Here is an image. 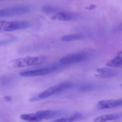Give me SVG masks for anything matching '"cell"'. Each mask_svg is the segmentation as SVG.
<instances>
[{"mask_svg":"<svg viewBox=\"0 0 122 122\" xmlns=\"http://www.w3.org/2000/svg\"><path fill=\"white\" fill-rule=\"evenodd\" d=\"M44 56L28 57L18 58L12 62V65L15 68H20L40 65L46 61Z\"/></svg>","mask_w":122,"mask_h":122,"instance_id":"6da1fadb","label":"cell"},{"mask_svg":"<svg viewBox=\"0 0 122 122\" xmlns=\"http://www.w3.org/2000/svg\"><path fill=\"white\" fill-rule=\"evenodd\" d=\"M30 25L29 22L25 20L0 21V31L12 32L28 28Z\"/></svg>","mask_w":122,"mask_h":122,"instance_id":"7a4b0ae2","label":"cell"},{"mask_svg":"<svg viewBox=\"0 0 122 122\" xmlns=\"http://www.w3.org/2000/svg\"><path fill=\"white\" fill-rule=\"evenodd\" d=\"M31 10L30 6L17 5L0 10V17H8L27 14Z\"/></svg>","mask_w":122,"mask_h":122,"instance_id":"3957f363","label":"cell"},{"mask_svg":"<svg viewBox=\"0 0 122 122\" xmlns=\"http://www.w3.org/2000/svg\"><path fill=\"white\" fill-rule=\"evenodd\" d=\"M59 68V66L55 64L47 67L22 72L20 73V75L21 76L24 77H33L46 75L55 72Z\"/></svg>","mask_w":122,"mask_h":122,"instance_id":"277c9868","label":"cell"},{"mask_svg":"<svg viewBox=\"0 0 122 122\" xmlns=\"http://www.w3.org/2000/svg\"><path fill=\"white\" fill-rule=\"evenodd\" d=\"M88 57V54L87 53H78L63 57L60 60V62L63 65H69L80 62L86 60Z\"/></svg>","mask_w":122,"mask_h":122,"instance_id":"5b68a950","label":"cell"},{"mask_svg":"<svg viewBox=\"0 0 122 122\" xmlns=\"http://www.w3.org/2000/svg\"><path fill=\"white\" fill-rule=\"evenodd\" d=\"M122 105L121 99L106 100L99 101L97 104V107L99 110H103L120 107Z\"/></svg>","mask_w":122,"mask_h":122,"instance_id":"8992f818","label":"cell"},{"mask_svg":"<svg viewBox=\"0 0 122 122\" xmlns=\"http://www.w3.org/2000/svg\"><path fill=\"white\" fill-rule=\"evenodd\" d=\"M79 17L78 14L74 13L62 12H59L51 17L52 20H57L62 21L72 20L77 19Z\"/></svg>","mask_w":122,"mask_h":122,"instance_id":"52a82bcc","label":"cell"},{"mask_svg":"<svg viewBox=\"0 0 122 122\" xmlns=\"http://www.w3.org/2000/svg\"><path fill=\"white\" fill-rule=\"evenodd\" d=\"M63 112L60 111L41 110L37 112L42 120L53 119L61 115Z\"/></svg>","mask_w":122,"mask_h":122,"instance_id":"ba28073f","label":"cell"},{"mask_svg":"<svg viewBox=\"0 0 122 122\" xmlns=\"http://www.w3.org/2000/svg\"><path fill=\"white\" fill-rule=\"evenodd\" d=\"M73 84L70 82H65L60 83L58 85L50 87L52 95L60 92L72 88L73 87Z\"/></svg>","mask_w":122,"mask_h":122,"instance_id":"9c48e42d","label":"cell"},{"mask_svg":"<svg viewBox=\"0 0 122 122\" xmlns=\"http://www.w3.org/2000/svg\"><path fill=\"white\" fill-rule=\"evenodd\" d=\"M122 117V113H115L106 114L99 116L94 120V122H106L109 121L116 120Z\"/></svg>","mask_w":122,"mask_h":122,"instance_id":"30bf717a","label":"cell"},{"mask_svg":"<svg viewBox=\"0 0 122 122\" xmlns=\"http://www.w3.org/2000/svg\"><path fill=\"white\" fill-rule=\"evenodd\" d=\"M100 76L104 77H115L118 75L117 72L115 70L109 68L104 67L98 68L97 70Z\"/></svg>","mask_w":122,"mask_h":122,"instance_id":"8fae6325","label":"cell"},{"mask_svg":"<svg viewBox=\"0 0 122 122\" xmlns=\"http://www.w3.org/2000/svg\"><path fill=\"white\" fill-rule=\"evenodd\" d=\"M23 120L29 122H40L42 121L38 114L37 113L22 114L20 116Z\"/></svg>","mask_w":122,"mask_h":122,"instance_id":"7c38bea8","label":"cell"},{"mask_svg":"<svg viewBox=\"0 0 122 122\" xmlns=\"http://www.w3.org/2000/svg\"><path fill=\"white\" fill-rule=\"evenodd\" d=\"M84 116L80 113H76L68 118H63L55 120L51 122H73L83 119Z\"/></svg>","mask_w":122,"mask_h":122,"instance_id":"4fadbf2b","label":"cell"},{"mask_svg":"<svg viewBox=\"0 0 122 122\" xmlns=\"http://www.w3.org/2000/svg\"><path fill=\"white\" fill-rule=\"evenodd\" d=\"M106 65L107 66L111 67H121L122 65V57L118 55L117 57L108 62Z\"/></svg>","mask_w":122,"mask_h":122,"instance_id":"5bb4252c","label":"cell"},{"mask_svg":"<svg viewBox=\"0 0 122 122\" xmlns=\"http://www.w3.org/2000/svg\"><path fill=\"white\" fill-rule=\"evenodd\" d=\"M82 37V36L80 34H72L64 36L61 38V40L62 41L68 42L80 40Z\"/></svg>","mask_w":122,"mask_h":122,"instance_id":"9a60e30c","label":"cell"},{"mask_svg":"<svg viewBox=\"0 0 122 122\" xmlns=\"http://www.w3.org/2000/svg\"><path fill=\"white\" fill-rule=\"evenodd\" d=\"M58 8L51 5H45L42 8V11L47 14L55 13L58 11Z\"/></svg>","mask_w":122,"mask_h":122,"instance_id":"2e32d148","label":"cell"},{"mask_svg":"<svg viewBox=\"0 0 122 122\" xmlns=\"http://www.w3.org/2000/svg\"><path fill=\"white\" fill-rule=\"evenodd\" d=\"M15 40V38H11L10 39H5V40H0V46L5 45L7 44H9L13 42Z\"/></svg>","mask_w":122,"mask_h":122,"instance_id":"e0dca14e","label":"cell"},{"mask_svg":"<svg viewBox=\"0 0 122 122\" xmlns=\"http://www.w3.org/2000/svg\"><path fill=\"white\" fill-rule=\"evenodd\" d=\"M93 87L90 85H86L82 87L80 89L82 91H88L92 90Z\"/></svg>","mask_w":122,"mask_h":122,"instance_id":"ac0fdd59","label":"cell"},{"mask_svg":"<svg viewBox=\"0 0 122 122\" xmlns=\"http://www.w3.org/2000/svg\"><path fill=\"white\" fill-rule=\"evenodd\" d=\"M39 99L38 98H37L36 97H33L30 99V102H34V101H37Z\"/></svg>","mask_w":122,"mask_h":122,"instance_id":"d6986e66","label":"cell"},{"mask_svg":"<svg viewBox=\"0 0 122 122\" xmlns=\"http://www.w3.org/2000/svg\"><path fill=\"white\" fill-rule=\"evenodd\" d=\"M5 99L6 101H10L11 100L12 98H11L10 97H9V96H5Z\"/></svg>","mask_w":122,"mask_h":122,"instance_id":"ffe728a7","label":"cell"},{"mask_svg":"<svg viewBox=\"0 0 122 122\" xmlns=\"http://www.w3.org/2000/svg\"><path fill=\"white\" fill-rule=\"evenodd\" d=\"M95 7V6H94V5H92L89 7V9H93Z\"/></svg>","mask_w":122,"mask_h":122,"instance_id":"44dd1931","label":"cell"}]
</instances>
